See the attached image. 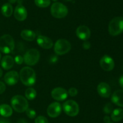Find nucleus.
Listing matches in <instances>:
<instances>
[{
  "label": "nucleus",
  "instance_id": "obj_1",
  "mask_svg": "<svg viewBox=\"0 0 123 123\" xmlns=\"http://www.w3.org/2000/svg\"><path fill=\"white\" fill-rule=\"evenodd\" d=\"M19 77L22 83L26 86H31L36 83V72L33 69L28 66L23 68L20 70Z\"/></svg>",
  "mask_w": 123,
  "mask_h": 123
},
{
  "label": "nucleus",
  "instance_id": "obj_2",
  "mask_svg": "<svg viewBox=\"0 0 123 123\" xmlns=\"http://www.w3.org/2000/svg\"><path fill=\"white\" fill-rule=\"evenodd\" d=\"M11 104L17 112L22 113L28 108V102L24 96L20 95H14L11 100Z\"/></svg>",
  "mask_w": 123,
  "mask_h": 123
},
{
  "label": "nucleus",
  "instance_id": "obj_3",
  "mask_svg": "<svg viewBox=\"0 0 123 123\" xmlns=\"http://www.w3.org/2000/svg\"><path fill=\"white\" fill-rule=\"evenodd\" d=\"M108 31L111 36H115L123 32V17L118 16L113 18L109 24Z\"/></svg>",
  "mask_w": 123,
  "mask_h": 123
},
{
  "label": "nucleus",
  "instance_id": "obj_4",
  "mask_svg": "<svg viewBox=\"0 0 123 123\" xmlns=\"http://www.w3.org/2000/svg\"><path fill=\"white\" fill-rule=\"evenodd\" d=\"M14 48V41L12 36L4 34L0 37V51L4 54L12 53Z\"/></svg>",
  "mask_w": 123,
  "mask_h": 123
},
{
  "label": "nucleus",
  "instance_id": "obj_5",
  "mask_svg": "<svg viewBox=\"0 0 123 123\" xmlns=\"http://www.w3.org/2000/svg\"><path fill=\"white\" fill-rule=\"evenodd\" d=\"M50 13L53 17L58 19L64 18L68 14V8L61 2H54L50 7Z\"/></svg>",
  "mask_w": 123,
  "mask_h": 123
},
{
  "label": "nucleus",
  "instance_id": "obj_6",
  "mask_svg": "<svg viewBox=\"0 0 123 123\" xmlns=\"http://www.w3.org/2000/svg\"><path fill=\"white\" fill-rule=\"evenodd\" d=\"M40 54L37 49L32 48L28 50L24 56V61L28 66H33L38 63Z\"/></svg>",
  "mask_w": 123,
  "mask_h": 123
},
{
  "label": "nucleus",
  "instance_id": "obj_7",
  "mask_svg": "<svg viewBox=\"0 0 123 123\" xmlns=\"http://www.w3.org/2000/svg\"><path fill=\"white\" fill-rule=\"evenodd\" d=\"M71 49V44L64 39H59L54 45V51L58 55H64Z\"/></svg>",
  "mask_w": 123,
  "mask_h": 123
},
{
  "label": "nucleus",
  "instance_id": "obj_8",
  "mask_svg": "<svg viewBox=\"0 0 123 123\" xmlns=\"http://www.w3.org/2000/svg\"><path fill=\"white\" fill-rule=\"evenodd\" d=\"M62 107L65 113L70 116H75L79 113V105L72 100L66 101L62 105Z\"/></svg>",
  "mask_w": 123,
  "mask_h": 123
},
{
  "label": "nucleus",
  "instance_id": "obj_9",
  "mask_svg": "<svg viewBox=\"0 0 123 123\" xmlns=\"http://www.w3.org/2000/svg\"><path fill=\"white\" fill-rule=\"evenodd\" d=\"M100 65L101 68L105 71H111L114 68V60L109 55H105L100 60Z\"/></svg>",
  "mask_w": 123,
  "mask_h": 123
},
{
  "label": "nucleus",
  "instance_id": "obj_10",
  "mask_svg": "<svg viewBox=\"0 0 123 123\" xmlns=\"http://www.w3.org/2000/svg\"><path fill=\"white\" fill-rule=\"evenodd\" d=\"M51 96L56 101H64L68 96V92L62 88H54L51 92Z\"/></svg>",
  "mask_w": 123,
  "mask_h": 123
},
{
  "label": "nucleus",
  "instance_id": "obj_11",
  "mask_svg": "<svg viewBox=\"0 0 123 123\" xmlns=\"http://www.w3.org/2000/svg\"><path fill=\"white\" fill-rule=\"evenodd\" d=\"M61 113V106L59 102H54L47 109V113L51 118L58 117Z\"/></svg>",
  "mask_w": 123,
  "mask_h": 123
},
{
  "label": "nucleus",
  "instance_id": "obj_12",
  "mask_svg": "<svg viewBox=\"0 0 123 123\" xmlns=\"http://www.w3.org/2000/svg\"><path fill=\"white\" fill-rule=\"evenodd\" d=\"M76 34L78 38L82 41H86L90 37L91 31L88 27L85 25H80L77 28Z\"/></svg>",
  "mask_w": 123,
  "mask_h": 123
},
{
  "label": "nucleus",
  "instance_id": "obj_13",
  "mask_svg": "<svg viewBox=\"0 0 123 123\" xmlns=\"http://www.w3.org/2000/svg\"><path fill=\"white\" fill-rule=\"evenodd\" d=\"M19 75L16 71H12L7 72L4 77V82L9 86H13L19 81Z\"/></svg>",
  "mask_w": 123,
  "mask_h": 123
},
{
  "label": "nucleus",
  "instance_id": "obj_14",
  "mask_svg": "<svg viewBox=\"0 0 123 123\" xmlns=\"http://www.w3.org/2000/svg\"><path fill=\"white\" fill-rule=\"evenodd\" d=\"M27 15L28 13L25 7L22 4H18L14 11V16L16 19L19 21H23L26 19Z\"/></svg>",
  "mask_w": 123,
  "mask_h": 123
},
{
  "label": "nucleus",
  "instance_id": "obj_15",
  "mask_svg": "<svg viewBox=\"0 0 123 123\" xmlns=\"http://www.w3.org/2000/svg\"><path fill=\"white\" fill-rule=\"evenodd\" d=\"M97 92L102 97L108 98L111 94V88L108 83L102 82L97 86Z\"/></svg>",
  "mask_w": 123,
  "mask_h": 123
},
{
  "label": "nucleus",
  "instance_id": "obj_16",
  "mask_svg": "<svg viewBox=\"0 0 123 123\" xmlns=\"http://www.w3.org/2000/svg\"><path fill=\"white\" fill-rule=\"evenodd\" d=\"M37 43L44 49H50L53 47V41L49 37L40 35L37 38Z\"/></svg>",
  "mask_w": 123,
  "mask_h": 123
},
{
  "label": "nucleus",
  "instance_id": "obj_17",
  "mask_svg": "<svg viewBox=\"0 0 123 123\" xmlns=\"http://www.w3.org/2000/svg\"><path fill=\"white\" fill-rule=\"evenodd\" d=\"M113 103L120 107H123V90L119 89L113 93L111 97Z\"/></svg>",
  "mask_w": 123,
  "mask_h": 123
},
{
  "label": "nucleus",
  "instance_id": "obj_18",
  "mask_svg": "<svg viewBox=\"0 0 123 123\" xmlns=\"http://www.w3.org/2000/svg\"><path fill=\"white\" fill-rule=\"evenodd\" d=\"M14 60L10 55H6L1 59V66L5 70H8L12 68L14 65Z\"/></svg>",
  "mask_w": 123,
  "mask_h": 123
},
{
  "label": "nucleus",
  "instance_id": "obj_19",
  "mask_svg": "<svg viewBox=\"0 0 123 123\" xmlns=\"http://www.w3.org/2000/svg\"><path fill=\"white\" fill-rule=\"evenodd\" d=\"M20 36L26 41H32L35 39L36 34L34 31L30 30H24L20 33Z\"/></svg>",
  "mask_w": 123,
  "mask_h": 123
},
{
  "label": "nucleus",
  "instance_id": "obj_20",
  "mask_svg": "<svg viewBox=\"0 0 123 123\" xmlns=\"http://www.w3.org/2000/svg\"><path fill=\"white\" fill-rule=\"evenodd\" d=\"M13 113L12 108L8 104H3L0 105V115L4 117H9Z\"/></svg>",
  "mask_w": 123,
  "mask_h": 123
},
{
  "label": "nucleus",
  "instance_id": "obj_21",
  "mask_svg": "<svg viewBox=\"0 0 123 123\" xmlns=\"http://www.w3.org/2000/svg\"><path fill=\"white\" fill-rule=\"evenodd\" d=\"M111 118L114 122H118L121 121L123 118V110L120 108L113 110L112 112Z\"/></svg>",
  "mask_w": 123,
  "mask_h": 123
},
{
  "label": "nucleus",
  "instance_id": "obj_22",
  "mask_svg": "<svg viewBox=\"0 0 123 123\" xmlns=\"http://www.w3.org/2000/svg\"><path fill=\"white\" fill-rule=\"evenodd\" d=\"M13 8L12 4L10 3H6L2 5L1 7V13L4 16L10 17L13 14Z\"/></svg>",
  "mask_w": 123,
  "mask_h": 123
},
{
  "label": "nucleus",
  "instance_id": "obj_23",
  "mask_svg": "<svg viewBox=\"0 0 123 123\" xmlns=\"http://www.w3.org/2000/svg\"><path fill=\"white\" fill-rule=\"evenodd\" d=\"M25 96L29 100H33L37 96V92L34 88H28L25 91Z\"/></svg>",
  "mask_w": 123,
  "mask_h": 123
},
{
  "label": "nucleus",
  "instance_id": "obj_24",
  "mask_svg": "<svg viewBox=\"0 0 123 123\" xmlns=\"http://www.w3.org/2000/svg\"><path fill=\"white\" fill-rule=\"evenodd\" d=\"M35 4L40 8H46L50 6V0H34Z\"/></svg>",
  "mask_w": 123,
  "mask_h": 123
},
{
  "label": "nucleus",
  "instance_id": "obj_25",
  "mask_svg": "<svg viewBox=\"0 0 123 123\" xmlns=\"http://www.w3.org/2000/svg\"><path fill=\"white\" fill-rule=\"evenodd\" d=\"M26 114L28 118H31V119H33L36 116V112L34 109L31 108H28L26 110Z\"/></svg>",
  "mask_w": 123,
  "mask_h": 123
},
{
  "label": "nucleus",
  "instance_id": "obj_26",
  "mask_svg": "<svg viewBox=\"0 0 123 123\" xmlns=\"http://www.w3.org/2000/svg\"><path fill=\"white\" fill-rule=\"evenodd\" d=\"M113 111V106L111 103L109 102L107 103L105 106L103 107V112L106 114H109V113H112Z\"/></svg>",
  "mask_w": 123,
  "mask_h": 123
},
{
  "label": "nucleus",
  "instance_id": "obj_27",
  "mask_svg": "<svg viewBox=\"0 0 123 123\" xmlns=\"http://www.w3.org/2000/svg\"><path fill=\"white\" fill-rule=\"evenodd\" d=\"M35 123H49V122L44 116H38L35 119Z\"/></svg>",
  "mask_w": 123,
  "mask_h": 123
},
{
  "label": "nucleus",
  "instance_id": "obj_28",
  "mask_svg": "<svg viewBox=\"0 0 123 123\" xmlns=\"http://www.w3.org/2000/svg\"><path fill=\"white\" fill-rule=\"evenodd\" d=\"M68 94H69L71 96H74L78 94V90L74 88H71L68 89Z\"/></svg>",
  "mask_w": 123,
  "mask_h": 123
},
{
  "label": "nucleus",
  "instance_id": "obj_29",
  "mask_svg": "<svg viewBox=\"0 0 123 123\" xmlns=\"http://www.w3.org/2000/svg\"><path fill=\"white\" fill-rule=\"evenodd\" d=\"M14 60L17 64H18V65H21V64H22V63L24 62V57L20 55H16V56L15 57V58H14Z\"/></svg>",
  "mask_w": 123,
  "mask_h": 123
},
{
  "label": "nucleus",
  "instance_id": "obj_30",
  "mask_svg": "<svg viewBox=\"0 0 123 123\" xmlns=\"http://www.w3.org/2000/svg\"><path fill=\"white\" fill-rule=\"evenodd\" d=\"M82 47L84 49H88L91 47V43L88 41H85L82 44Z\"/></svg>",
  "mask_w": 123,
  "mask_h": 123
},
{
  "label": "nucleus",
  "instance_id": "obj_31",
  "mask_svg": "<svg viewBox=\"0 0 123 123\" xmlns=\"http://www.w3.org/2000/svg\"><path fill=\"white\" fill-rule=\"evenodd\" d=\"M6 85L2 82H0V94H2L6 90Z\"/></svg>",
  "mask_w": 123,
  "mask_h": 123
},
{
  "label": "nucleus",
  "instance_id": "obj_32",
  "mask_svg": "<svg viewBox=\"0 0 123 123\" xmlns=\"http://www.w3.org/2000/svg\"><path fill=\"white\" fill-rule=\"evenodd\" d=\"M0 123H10V122L7 119L0 118Z\"/></svg>",
  "mask_w": 123,
  "mask_h": 123
},
{
  "label": "nucleus",
  "instance_id": "obj_33",
  "mask_svg": "<svg viewBox=\"0 0 123 123\" xmlns=\"http://www.w3.org/2000/svg\"><path fill=\"white\" fill-rule=\"evenodd\" d=\"M119 83H120V86L123 89V75L122 76H121V77L120 78V80H119Z\"/></svg>",
  "mask_w": 123,
  "mask_h": 123
},
{
  "label": "nucleus",
  "instance_id": "obj_34",
  "mask_svg": "<svg viewBox=\"0 0 123 123\" xmlns=\"http://www.w3.org/2000/svg\"><path fill=\"white\" fill-rule=\"evenodd\" d=\"M104 121L106 123H110V118L108 116H105L104 117Z\"/></svg>",
  "mask_w": 123,
  "mask_h": 123
},
{
  "label": "nucleus",
  "instance_id": "obj_35",
  "mask_svg": "<svg viewBox=\"0 0 123 123\" xmlns=\"http://www.w3.org/2000/svg\"><path fill=\"white\" fill-rule=\"evenodd\" d=\"M17 123H27L25 119H23V118H20L19 120L18 121Z\"/></svg>",
  "mask_w": 123,
  "mask_h": 123
},
{
  "label": "nucleus",
  "instance_id": "obj_36",
  "mask_svg": "<svg viewBox=\"0 0 123 123\" xmlns=\"http://www.w3.org/2000/svg\"><path fill=\"white\" fill-rule=\"evenodd\" d=\"M10 4H14L17 2V0H8Z\"/></svg>",
  "mask_w": 123,
  "mask_h": 123
},
{
  "label": "nucleus",
  "instance_id": "obj_37",
  "mask_svg": "<svg viewBox=\"0 0 123 123\" xmlns=\"http://www.w3.org/2000/svg\"><path fill=\"white\" fill-rule=\"evenodd\" d=\"M17 2H18V5H22L23 2V0H17Z\"/></svg>",
  "mask_w": 123,
  "mask_h": 123
},
{
  "label": "nucleus",
  "instance_id": "obj_38",
  "mask_svg": "<svg viewBox=\"0 0 123 123\" xmlns=\"http://www.w3.org/2000/svg\"><path fill=\"white\" fill-rule=\"evenodd\" d=\"M2 74H3V72H2V70L1 69V68H0V78H1V77H2Z\"/></svg>",
  "mask_w": 123,
  "mask_h": 123
},
{
  "label": "nucleus",
  "instance_id": "obj_39",
  "mask_svg": "<svg viewBox=\"0 0 123 123\" xmlns=\"http://www.w3.org/2000/svg\"><path fill=\"white\" fill-rule=\"evenodd\" d=\"M65 1H67V2H70V1H72V0H64Z\"/></svg>",
  "mask_w": 123,
  "mask_h": 123
},
{
  "label": "nucleus",
  "instance_id": "obj_40",
  "mask_svg": "<svg viewBox=\"0 0 123 123\" xmlns=\"http://www.w3.org/2000/svg\"><path fill=\"white\" fill-rule=\"evenodd\" d=\"M1 53H0V60H1Z\"/></svg>",
  "mask_w": 123,
  "mask_h": 123
},
{
  "label": "nucleus",
  "instance_id": "obj_41",
  "mask_svg": "<svg viewBox=\"0 0 123 123\" xmlns=\"http://www.w3.org/2000/svg\"><path fill=\"white\" fill-rule=\"evenodd\" d=\"M52 1H57V0H52Z\"/></svg>",
  "mask_w": 123,
  "mask_h": 123
},
{
  "label": "nucleus",
  "instance_id": "obj_42",
  "mask_svg": "<svg viewBox=\"0 0 123 123\" xmlns=\"http://www.w3.org/2000/svg\"></svg>",
  "mask_w": 123,
  "mask_h": 123
},
{
  "label": "nucleus",
  "instance_id": "obj_43",
  "mask_svg": "<svg viewBox=\"0 0 123 123\" xmlns=\"http://www.w3.org/2000/svg\"></svg>",
  "mask_w": 123,
  "mask_h": 123
}]
</instances>
